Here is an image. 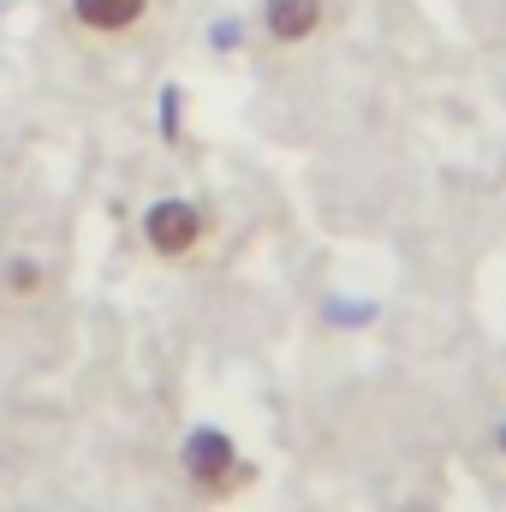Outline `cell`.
I'll return each instance as SVG.
<instances>
[{
    "label": "cell",
    "instance_id": "cell-1",
    "mask_svg": "<svg viewBox=\"0 0 506 512\" xmlns=\"http://www.w3.org/2000/svg\"><path fill=\"white\" fill-rule=\"evenodd\" d=\"M143 233H149V245L167 256H185L197 245V233H203V221H197V209L191 203H155L149 209V221H143Z\"/></svg>",
    "mask_w": 506,
    "mask_h": 512
},
{
    "label": "cell",
    "instance_id": "cell-3",
    "mask_svg": "<svg viewBox=\"0 0 506 512\" xmlns=\"http://www.w3.org/2000/svg\"><path fill=\"white\" fill-rule=\"evenodd\" d=\"M316 24H322V0H268V30H274V36L298 42V36H310Z\"/></svg>",
    "mask_w": 506,
    "mask_h": 512
},
{
    "label": "cell",
    "instance_id": "cell-4",
    "mask_svg": "<svg viewBox=\"0 0 506 512\" xmlns=\"http://www.w3.org/2000/svg\"><path fill=\"white\" fill-rule=\"evenodd\" d=\"M72 6L90 30H126L131 18H143V0H72Z\"/></svg>",
    "mask_w": 506,
    "mask_h": 512
},
{
    "label": "cell",
    "instance_id": "cell-5",
    "mask_svg": "<svg viewBox=\"0 0 506 512\" xmlns=\"http://www.w3.org/2000/svg\"><path fill=\"white\" fill-rule=\"evenodd\" d=\"M501 441H506V435H501Z\"/></svg>",
    "mask_w": 506,
    "mask_h": 512
},
{
    "label": "cell",
    "instance_id": "cell-2",
    "mask_svg": "<svg viewBox=\"0 0 506 512\" xmlns=\"http://www.w3.org/2000/svg\"><path fill=\"white\" fill-rule=\"evenodd\" d=\"M185 471H191L203 489H221L227 471H233V441H227L221 429H197V435L185 441Z\"/></svg>",
    "mask_w": 506,
    "mask_h": 512
}]
</instances>
